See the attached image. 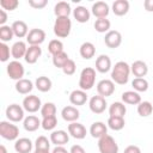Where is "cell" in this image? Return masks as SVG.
<instances>
[{
    "instance_id": "cell-15",
    "label": "cell",
    "mask_w": 153,
    "mask_h": 153,
    "mask_svg": "<svg viewBox=\"0 0 153 153\" xmlns=\"http://www.w3.org/2000/svg\"><path fill=\"white\" fill-rule=\"evenodd\" d=\"M41 55H42V48L39 45H29L24 60L29 65H33L37 62V60L41 57Z\"/></svg>"
},
{
    "instance_id": "cell-31",
    "label": "cell",
    "mask_w": 153,
    "mask_h": 153,
    "mask_svg": "<svg viewBox=\"0 0 153 153\" xmlns=\"http://www.w3.org/2000/svg\"><path fill=\"white\" fill-rule=\"evenodd\" d=\"M122 102L124 104L137 105L141 102V96L136 91H126L122 93Z\"/></svg>"
},
{
    "instance_id": "cell-48",
    "label": "cell",
    "mask_w": 153,
    "mask_h": 153,
    "mask_svg": "<svg viewBox=\"0 0 153 153\" xmlns=\"http://www.w3.org/2000/svg\"><path fill=\"white\" fill-rule=\"evenodd\" d=\"M123 153H141V149L137 146H135V145H130V146L124 148Z\"/></svg>"
},
{
    "instance_id": "cell-30",
    "label": "cell",
    "mask_w": 153,
    "mask_h": 153,
    "mask_svg": "<svg viewBox=\"0 0 153 153\" xmlns=\"http://www.w3.org/2000/svg\"><path fill=\"white\" fill-rule=\"evenodd\" d=\"M33 88V84L29 79H20L16 82V91L20 94H29Z\"/></svg>"
},
{
    "instance_id": "cell-19",
    "label": "cell",
    "mask_w": 153,
    "mask_h": 153,
    "mask_svg": "<svg viewBox=\"0 0 153 153\" xmlns=\"http://www.w3.org/2000/svg\"><path fill=\"white\" fill-rule=\"evenodd\" d=\"M130 72L134 74V76L136 78H143L146 76V74L148 73V67H147V63L141 61V60H137V61H134L130 66Z\"/></svg>"
},
{
    "instance_id": "cell-26",
    "label": "cell",
    "mask_w": 153,
    "mask_h": 153,
    "mask_svg": "<svg viewBox=\"0 0 153 153\" xmlns=\"http://www.w3.org/2000/svg\"><path fill=\"white\" fill-rule=\"evenodd\" d=\"M129 11V1L128 0H116L112 4V12L115 16L122 17L127 14Z\"/></svg>"
},
{
    "instance_id": "cell-24",
    "label": "cell",
    "mask_w": 153,
    "mask_h": 153,
    "mask_svg": "<svg viewBox=\"0 0 153 153\" xmlns=\"http://www.w3.org/2000/svg\"><path fill=\"white\" fill-rule=\"evenodd\" d=\"M11 26H12V30H13L14 36L18 37V38L26 37L27 33H29V31H30L29 27H27V25H26V23L23 22V20H16V22L12 23Z\"/></svg>"
},
{
    "instance_id": "cell-1",
    "label": "cell",
    "mask_w": 153,
    "mask_h": 153,
    "mask_svg": "<svg viewBox=\"0 0 153 153\" xmlns=\"http://www.w3.org/2000/svg\"><path fill=\"white\" fill-rule=\"evenodd\" d=\"M130 66L124 61H118L111 69V80L118 85H126L130 75Z\"/></svg>"
},
{
    "instance_id": "cell-54",
    "label": "cell",
    "mask_w": 153,
    "mask_h": 153,
    "mask_svg": "<svg viewBox=\"0 0 153 153\" xmlns=\"http://www.w3.org/2000/svg\"><path fill=\"white\" fill-rule=\"evenodd\" d=\"M0 153H7V149L4 145H0Z\"/></svg>"
},
{
    "instance_id": "cell-20",
    "label": "cell",
    "mask_w": 153,
    "mask_h": 153,
    "mask_svg": "<svg viewBox=\"0 0 153 153\" xmlns=\"http://www.w3.org/2000/svg\"><path fill=\"white\" fill-rule=\"evenodd\" d=\"M111 68V60L108 55L102 54L96 59V69L99 73H108Z\"/></svg>"
},
{
    "instance_id": "cell-21",
    "label": "cell",
    "mask_w": 153,
    "mask_h": 153,
    "mask_svg": "<svg viewBox=\"0 0 153 153\" xmlns=\"http://www.w3.org/2000/svg\"><path fill=\"white\" fill-rule=\"evenodd\" d=\"M23 126H24V129L26 131H36L39 127H42V121L37 116L29 115L24 118Z\"/></svg>"
},
{
    "instance_id": "cell-6",
    "label": "cell",
    "mask_w": 153,
    "mask_h": 153,
    "mask_svg": "<svg viewBox=\"0 0 153 153\" xmlns=\"http://www.w3.org/2000/svg\"><path fill=\"white\" fill-rule=\"evenodd\" d=\"M6 71H7L8 76H10L11 79H13V80H17V81L20 80V79H23L24 73H25L24 66H23L18 60L11 61V62L7 65Z\"/></svg>"
},
{
    "instance_id": "cell-4",
    "label": "cell",
    "mask_w": 153,
    "mask_h": 153,
    "mask_svg": "<svg viewBox=\"0 0 153 153\" xmlns=\"http://www.w3.org/2000/svg\"><path fill=\"white\" fill-rule=\"evenodd\" d=\"M0 135L5 140L13 141L17 140L19 136V128L11 123L10 121H1L0 122Z\"/></svg>"
},
{
    "instance_id": "cell-33",
    "label": "cell",
    "mask_w": 153,
    "mask_h": 153,
    "mask_svg": "<svg viewBox=\"0 0 153 153\" xmlns=\"http://www.w3.org/2000/svg\"><path fill=\"white\" fill-rule=\"evenodd\" d=\"M35 86H36V88H37L38 91H41V92H48V91H50V88H51V86H53V82H51V80H50L48 76L41 75V76H38V78L36 79Z\"/></svg>"
},
{
    "instance_id": "cell-12",
    "label": "cell",
    "mask_w": 153,
    "mask_h": 153,
    "mask_svg": "<svg viewBox=\"0 0 153 153\" xmlns=\"http://www.w3.org/2000/svg\"><path fill=\"white\" fill-rule=\"evenodd\" d=\"M106 100L104 97L102 96H93L91 97L90 102H88V106H90V110L93 112V114H102L105 111L106 109Z\"/></svg>"
},
{
    "instance_id": "cell-9",
    "label": "cell",
    "mask_w": 153,
    "mask_h": 153,
    "mask_svg": "<svg viewBox=\"0 0 153 153\" xmlns=\"http://www.w3.org/2000/svg\"><path fill=\"white\" fill-rule=\"evenodd\" d=\"M104 43L110 49L118 48L121 45V43H122V35H121V32L117 31V30H110L109 32L105 33Z\"/></svg>"
},
{
    "instance_id": "cell-37",
    "label": "cell",
    "mask_w": 153,
    "mask_h": 153,
    "mask_svg": "<svg viewBox=\"0 0 153 153\" xmlns=\"http://www.w3.org/2000/svg\"><path fill=\"white\" fill-rule=\"evenodd\" d=\"M131 86L136 92H146L148 90V81L145 78H134Z\"/></svg>"
},
{
    "instance_id": "cell-39",
    "label": "cell",
    "mask_w": 153,
    "mask_h": 153,
    "mask_svg": "<svg viewBox=\"0 0 153 153\" xmlns=\"http://www.w3.org/2000/svg\"><path fill=\"white\" fill-rule=\"evenodd\" d=\"M48 50L53 56L56 54H60L63 51V43L60 39H51L48 44Z\"/></svg>"
},
{
    "instance_id": "cell-25",
    "label": "cell",
    "mask_w": 153,
    "mask_h": 153,
    "mask_svg": "<svg viewBox=\"0 0 153 153\" xmlns=\"http://www.w3.org/2000/svg\"><path fill=\"white\" fill-rule=\"evenodd\" d=\"M69 102L73 105H84L87 102V94L86 91L82 90H74L69 94Z\"/></svg>"
},
{
    "instance_id": "cell-36",
    "label": "cell",
    "mask_w": 153,
    "mask_h": 153,
    "mask_svg": "<svg viewBox=\"0 0 153 153\" xmlns=\"http://www.w3.org/2000/svg\"><path fill=\"white\" fill-rule=\"evenodd\" d=\"M152 112H153V105L151 104V102L143 100L137 104V114L141 117H148Z\"/></svg>"
},
{
    "instance_id": "cell-44",
    "label": "cell",
    "mask_w": 153,
    "mask_h": 153,
    "mask_svg": "<svg viewBox=\"0 0 153 153\" xmlns=\"http://www.w3.org/2000/svg\"><path fill=\"white\" fill-rule=\"evenodd\" d=\"M0 6L5 11H14L19 6L18 0H0Z\"/></svg>"
},
{
    "instance_id": "cell-16",
    "label": "cell",
    "mask_w": 153,
    "mask_h": 153,
    "mask_svg": "<svg viewBox=\"0 0 153 153\" xmlns=\"http://www.w3.org/2000/svg\"><path fill=\"white\" fill-rule=\"evenodd\" d=\"M69 141V134L65 130H54L50 134V142L55 146H63Z\"/></svg>"
},
{
    "instance_id": "cell-22",
    "label": "cell",
    "mask_w": 153,
    "mask_h": 153,
    "mask_svg": "<svg viewBox=\"0 0 153 153\" xmlns=\"http://www.w3.org/2000/svg\"><path fill=\"white\" fill-rule=\"evenodd\" d=\"M26 50H27L26 43L23 41H18V42L13 43V45L11 47V55L14 60H19L22 57H25Z\"/></svg>"
},
{
    "instance_id": "cell-50",
    "label": "cell",
    "mask_w": 153,
    "mask_h": 153,
    "mask_svg": "<svg viewBox=\"0 0 153 153\" xmlns=\"http://www.w3.org/2000/svg\"><path fill=\"white\" fill-rule=\"evenodd\" d=\"M143 7L147 12H153V0H145Z\"/></svg>"
},
{
    "instance_id": "cell-23",
    "label": "cell",
    "mask_w": 153,
    "mask_h": 153,
    "mask_svg": "<svg viewBox=\"0 0 153 153\" xmlns=\"http://www.w3.org/2000/svg\"><path fill=\"white\" fill-rule=\"evenodd\" d=\"M32 146H33V143L31 142L30 139H27V137H20V139H17L16 140L14 149H16L17 153H30L31 149H32Z\"/></svg>"
},
{
    "instance_id": "cell-38",
    "label": "cell",
    "mask_w": 153,
    "mask_h": 153,
    "mask_svg": "<svg viewBox=\"0 0 153 153\" xmlns=\"http://www.w3.org/2000/svg\"><path fill=\"white\" fill-rule=\"evenodd\" d=\"M13 36H14V33H13L12 26H10V25L0 26V39H1V42L6 43V42L11 41L13 38Z\"/></svg>"
},
{
    "instance_id": "cell-28",
    "label": "cell",
    "mask_w": 153,
    "mask_h": 153,
    "mask_svg": "<svg viewBox=\"0 0 153 153\" xmlns=\"http://www.w3.org/2000/svg\"><path fill=\"white\" fill-rule=\"evenodd\" d=\"M79 53H80V56L85 60H90L96 54V48H94V44L91 43V42H84L81 45H80V49H79Z\"/></svg>"
},
{
    "instance_id": "cell-3",
    "label": "cell",
    "mask_w": 153,
    "mask_h": 153,
    "mask_svg": "<svg viewBox=\"0 0 153 153\" xmlns=\"http://www.w3.org/2000/svg\"><path fill=\"white\" fill-rule=\"evenodd\" d=\"M96 82V69L92 67H86L81 71L79 78V87L82 91H88L94 86Z\"/></svg>"
},
{
    "instance_id": "cell-42",
    "label": "cell",
    "mask_w": 153,
    "mask_h": 153,
    "mask_svg": "<svg viewBox=\"0 0 153 153\" xmlns=\"http://www.w3.org/2000/svg\"><path fill=\"white\" fill-rule=\"evenodd\" d=\"M57 124V118L56 116H49V117H43L42 120V128L44 130H53Z\"/></svg>"
},
{
    "instance_id": "cell-13",
    "label": "cell",
    "mask_w": 153,
    "mask_h": 153,
    "mask_svg": "<svg viewBox=\"0 0 153 153\" xmlns=\"http://www.w3.org/2000/svg\"><path fill=\"white\" fill-rule=\"evenodd\" d=\"M68 134L74 137V139H78V140H81L86 136L87 134V130L86 128L84 127V124L79 123V122H72L68 124Z\"/></svg>"
},
{
    "instance_id": "cell-32",
    "label": "cell",
    "mask_w": 153,
    "mask_h": 153,
    "mask_svg": "<svg viewBox=\"0 0 153 153\" xmlns=\"http://www.w3.org/2000/svg\"><path fill=\"white\" fill-rule=\"evenodd\" d=\"M126 112H127V108H126L124 103H121V102H114L109 108V115L110 116L124 117Z\"/></svg>"
},
{
    "instance_id": "cell-53",
    "label": "cell",
    "mask_w": 153,
    "mask_h": 153,
    "mask_svg": "<svg viewBox=\"0 0 153 153\" xmlns=\"http://www.w3.org/2000/svg\"><path fill=\"white\" fill-rule=\"evenodd\" d=\"M33 153H50L49 149H35Z\"/></svg>"
},
{
    "instance_id": "cell-40",
    "label": "cell",
    "mask_w": 153,
    "mask_h": 153,
    "mask_svg": "<svg viewBox=\"0 0 153 153\" xmlns=\"http://www.w3.org/2000/svg\"><path fill=\"white\" fill-rule=\"evenodd\" d=\"M69 60V57H68V55H67V53H65V51H62V53H60V54H56V55H54L53 56V65L55 66V67H57V68H63V66L67 63V61Z\"/></svg>"
},
{
    "instance_id": "cell-5",
    "label": "cell",
    "mask_w": 153,
    "mask_h": 153,
    "mask_svg": "<svg viewBox=\"0 0 153 153\" xmlns=\"http://www.w3.org/2000/svg\"><path fill=\"white\" fill-rule=\"evenodd\" d=\"M98 149L100 153H118V145L111 135L106 134L98 139Z\"/></svg>"
},
{
    "instance_id": "cell-7",
    "label": "cell",
    "mask_w": 153,
    "mask_h": 153,
    "mask_svg": "<svg viewBox=\"0 0 153 153\" xmlns=\"http://www.w3.org/2000/svg\"><path fill=\"white\" fill-rule=\"evenodd\" d=\"M6 117L10 122H20L24 118V108L19 104H10L6 108Z\"/></svg>"
},
{
    "instance_id": "cell-11",
    "label": "cell",
    "mask_w": 153,
    "mask_h": 153,
    "mask_svg": "<svg viewBox=\"0 0 153 153\" xmlns=\"http://www.w3.org/2000/svg\"><path fill=\"white\" fill-rule=\"evenodd\" d=\"M45 39V31L42 29H31L26 36V42L30 45H39Z\"/></svg>"
},
{
    "instance_id": "cell-2",
    "label": "cell",
    "mask_w": 153,
    "mask_h": 153,
    "mask_svg": "<svg viewBox=\"0 0 153 153\" xmlns=\"http://www.w3.org/2000/svg\"><path fill=\"white\" fill-rule=\"evenodd\" d=\"M54 33L59 38H66L72 30V20L69 17H56L54 23Z\"/></svg>"
},
{
    "instance_id": "cell-34",
    "label": "cell",
    "mask_w": 153,
    "mask_h": 153,
    "mask_svg": "<svg viewBox=\"0 0 153 153\" xmlns=\"http://www.w3.org/2000/svg\"><path fill=\"white\" fill-rule=\"evenodd\" d=\"M124 124H126V121H124V117H116V116H109L108 118V127L115 131L117 130H121L124 128Z\"/></svg>"
},
{
    "instance_id": "cell-8",
    "label": "cell",
    "mask_w": 153,
    "mask_h": 153,
    "mask_svg": "<svg viewBox=\"0 0 153 153\" xmlns=\"http://www.w3.org/2000/svg\"><path fill=\"white\" fill-rule=\"evenodd\" d=\"M42 103H41V99L35 96V94H30V96H26L24 99H23V108L25 111L27 112H37L38 110H41L42 108Z\"/></svg>"
},
{
    "instance_id": "cell-52",
    "label": "cell",
    "mask_w": 153,
    "mask_h": 153,
    "mask_svg": "<svg viewBox=\"0 0 153 153\" xmlns=\"http://www.w3.org/2000/svg\"><path fill=\"white\" fill-rule=\"evenodd\" d=\"M51 153H69L63 146H55L54 149L51 151Z\"/></svg>"
},
{
    "instance_id": "cell-18",
    "label": "cell",
    "mask_w": 153,
    "mask_h": 153,
    "mask_svg": "<svg viewBox=\"0 0 153 153\" xmlns=\"http://www.w3.org/2000/svg\"><path fill=\"white\" fill-rule=\"evenodd\" d=\"M90 134L92 137L94 139H100L104 135L108 134V127L105 123L98 121V122H93L90 127Z\"/></svg>"
},
{
    "instance_id": "cell-35",
    "label": "cell",
    "mask_w": 153,
    "mask_h": 153,
    "mask_svg": "<svg viewBox=\"0 0 153 153\" xmlns=\"http://www.w3.org/2000/svg\"><path fill=\"white\" fill-rule=\"evenodd\" d=\"M110 26H111V23L109 19L106 18H98L96 19L94 22V29L97 32L99 33H104V32H109L110 31Z\"/></svg>"
},
{
    "instance_id": "cell-46",
    "label": "cell",
    "mask_w": 153,
    "mask_h": 153,
    "mask_svg": "<svg viewBox=\"0 0 153 153\" xmlns=\"http://www.w3.org/2000/svg\"><path fill=\"white\" fill-rule=\"evenodd\" d=\"M75 69H76V65H75L74 60L69 59V60L67 61V63L63 66L62 72H63L66 75H73V74L75 73Z\"/></svg>"
},
{
    "instance_id": "cell-47",
    "label": "cell",
    "mask_w": 153,
    "mask_h": 153,
    "mask_svg": "<svg viewBox=\"0 0 153 153\" xmlns=\"http://www.w3.org/2000/svg\"><path fill=\"white\" fill-rule=\"evenodd\" d=\"M27 2L32 8H36V10H41V8L45 7L48 4L47 0H29Z\"/></svg>"
},
{
    "instance_id": "cell-49",
    "label": "cell",
    "mask_w": 153,
    "mask_h": 153,
    "mask_svg": "<svg viewBox=\"0 0 153 153\" xmlns=\"http://www.w3.org/2000/svg\"><path fill=\"white\" fill-rule=\"evenodd\" d=\"M69 153H86V151L80 145H73L69 149Z\"/></svg>"
},
{
    "instance_id": "cell-51",
    "label": "cell",
    "mask_w": 153,
    "mask_h": 153,
    "mask_svg": "<svg viewBox=\"0 0 153 153\" xmlns=\"http://www.w3.org/2000/svg\"><path fill=\"white\" fill-rule=\"evenodd\" d=\"M6 20H7V13H6V11L5 10H0V26L5 25Z\"/></svg>"
},
{
    "instance_id": "cell-43",
    "label": "cell",
    "mask_w": 153,
    "mask_h": 153,
    "mask_svg": "<svg viewBox=\"0 0 153 153\" xmlns=\"http://www.w3.org/2000/svg\"><path fill=\"white\" fill-rule=\"evenodd\" d=\"M35 149H50V140L41 135L35 141Z\"/></svg>"
},
{
    "instance_id": "cell-27",
    "label": "cell",
    "mask_w": 153,
    "mask_h": 153,
    "mask_svg": "<svg viewBox=\"0 0 153 153\" xmlns=\"http://www.w3.org/2000/svg\"><path fill=\"white\" fill-rule=\"evenodd\" d=\"M90 16H91L90 11L86 7H84V6H76L73 10V17L79 23H86V22H88L90 20Z\"/></svg>"
},
{
    "instance_id": "cell-29",
    "label": "cell",
    "mask_w": 153,
    "mask_h": 153,
    "mask_svg": "<svg viewBox=\"0 0 153 153\" xmlns=\"http://www.w3.org/2000/svg\"><path fill=\"white\" fill-rule=\"evenodd\" d=\"M54 13L56 17H69V14L72 13L71 5L66 1H59L54 6Z\"/></svg>"
},
{
    "instance_id": "cell-14",
    "label": "cell",
    "mask_w": 153,
    "mask_h": 153,
    "mask_svg": "<svg viewBox=\"0 0 153 153\" xmlns=\"http://www.w3.org/2000/svg\"><path fill=\"white\" fill-rule=\"evenodd\" d=\"M91 12H92V14L94 17H97V19L98 18H106L109 12H110V7L104 1H97V2H94L92 5Z\"/></svg>"
},
{
    "instance_id": "cell-41",
    "label": "cell",
    "mask_w": 153,
    "mask_h": 153,
    "mask_svg": "<svg viewBox=\"0 0 153 153\" xmlns=\"http://www.w3.org/2000/svg\"><path fill=\"white\" fill-rule=\"evenodd\" d=\"M39 111H41L42 117L55 116V114H56V106H55L54 103H51V102H47V103H44V104L42 105V108H41Z\"/></svg>"
},
{
    "instance_id": "cell-10",
    "label": "cell",
    "mask_w": 153,
    "mask_h": 153,
    "mask_svg": "<svg viewBox=\"0 0 153 153\" xmlns=\"http://www.w3.org/2000/svg\"><path fill=\"white\" fill-rule=\"evenodd\" d=\"M97 92L102 97H110L115 92V82L111 79H103L97 84Z\"/></svg>"
},
{
    "instance_id": "cell-17",
    "label": "cell",
    "mask_w": 153,
    "mask_h": 153,
    "mask_svg": "<svg viewBox=\"0 0 153 153\" xmlns=\"http://www.w3.org/2000/svg\"><path fill=\"white\" fill-rule=\"evenodd\" d=\"M61 116L65 121L72 123V122H76L78 118L80 117V112L79 110L75 108V106H72V105H68V106H65L61 111Z\"/></svg>"
},
{
    "instance_id": "cell-45",
    "label": "cell",
    "mask_w": 153,
    "mask_h": 153,
    "mask_svg": "<svg viewBox=\"0 0 153 153\" xmlns=\"http://www.w3.org/2000/svg\"><path fill=\"white\" fill-rule=\"evenodd\" d=\"M10 55H11V51H10V47L1 42L0 43V61L1 62H6L10 60Z\"/></svg>"
}]
</instances>
